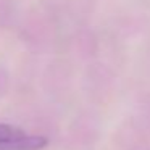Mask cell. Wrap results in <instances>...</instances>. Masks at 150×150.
Returning <instances> with one entry per match:
<instances>
[{
  "instance_id": "cell-2",
  "label": "cell",
  "mask_w": 150,
  "mask_h": 150,
  "mask_svg": "<svg viewBox=\"0 0 150 150\" xmlns=\"http://www.w3.org/2000/svg\"><path fill=\"white\" fill-rule=\"evenodd\" d=\"M23 136H26V132L23 129H20L16 126H11V124L0 123V149L15 142V140L21 139Z\"/></svg>"
},
{
  "instance_id": "cell-1",
  "label": "cell",
  "mask_w": 150,
  "mask_h": 150,
  "mask_svg": "<svg viewBox=\"0 0 150 150\" xmlns=\"http://www.w3.org/2000/svg\"><path fill=\"white\" fill-rule=\"evenodd\" d=\"M49 144V139L45 136H23L21 139L2 147V150H42Z\"/></svg>"
}]
</instances>
